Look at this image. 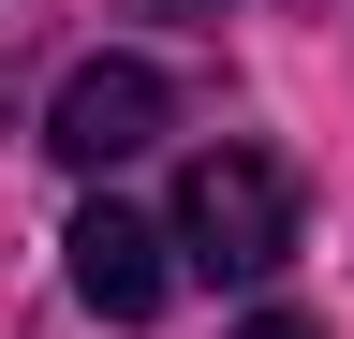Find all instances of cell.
I'll list each match as a JSON object with an SVG mask.
<instances>
[{"mask_svg":"<svg viewBox=\"0 0 354 339\" xmlns=\"http://www.w3.org/2000/svg\"><path fill=\"white\" fill-rule=\"evenodd\" d=\"M236 339H325V325H295V310H251V325H236Z\"/></svg>","mask_w":354,"mask_h":339,"instance_id":"277c9868","label":"cell"},{"mask_svg":"<svg viewBox=\"0 0 354 339\" xmlns=\"http://www.w3.org/2000/svg\"><path fill=\"white\" fill-rule=\"evenodd\" d=\"M59 251H74V295H88L104 325H162V295H177V251H162V222H133V206H88Z\"/></svg>","mask_w":354,"mask_h":339,"instance_id":"3957f363","label":"cell"},{"mask_svg":"<svg viewBox=\"0 0 354 339\" xmlns=\"http://www.w3.org/2000/svg\"><path fill=\"white\" fill-rule=\"evenodd\" d=\"M162 251H192L207 280H281V266H295V177H281L266 148H192Z\"/></svg>","mask_w":354,"mask_h":339,"instance_id":"6da1fadb","label":"cell"},{"mask_svg":"<svg viewBox=\"0 0 354 339\" xmlns=\"http://www.w3.org/2000/svg\"><path fill=\"white\" fill-rule=\"evenodd\" d=\"M148 133H162V74H148V59H74V74H59V104H44V148H59L74 177L133 162Z\"/></svg>","mask_w":354,"mask_h":339,"instance_id":"7a4b0ae2","label":"cell"}]
</instances>
